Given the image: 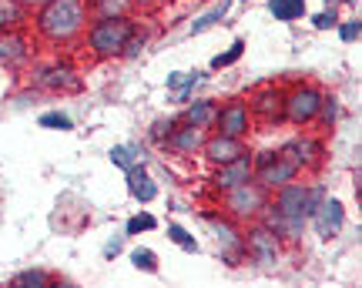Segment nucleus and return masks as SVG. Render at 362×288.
I'll return each mask as SVG.
<instances>
[{
    "label": "nucleus",
    "mask_w": 362,
    "mask_h": 288,
    "mask_svg": "<svg viewBox=\"0 0 362 288\" xmlns=\"http://www.w3.org/2000/svg\"><path fill=\"white\" fill-rule=\"evenodd\" d=\"M205 224L215 245H218V258L228 268H238L245 262V224L228 218L225 211H205Z\"/></svg>",
    "instance_id": "nucleus-3"
},
{
    "label": "nucleus",
    "mask_w": 362,
    "mask_h": 288,
    "mask_svg": "<svg viewBox=\"0 0 362 288\" xmlns=\"http://www.w3.org/2000/svg\"><path fill=\"white\" fill-rule=\"evenodd\" d=\"M252 128H255V118H252V111H248V101L235 97V101H225V104H218V114H215V128H211V131L248 141Z\"/></svg>",
    "instance_id": "nucleus-9"
},
{
    "label": "nucleus",
    "mask_w": 362,
    "mask_h": 288,
    "mask_svg": "<svg viewBox=\"0 0 362 288\" xmlns=\"http://www.w3.org/2000/svg\"><path fill=\"white\" fill-rule=\"evenodd\" d=\"M134 7H155V4H161V0H131Z\"/></svg>",
    "instance_id": "nucleus-37"
},
{
    "label": "nucleus",
    "mask_w": 362,
    "mask_h": 288,
    "mask_svg": "<svg viewBox=\"0 0 362 288\" xmlns=\"http://www.w3.org/2000/svg\"><path fill=\"white\" fill-rule=\"evenodd\" d=\"M215 114H218V101L194 97V101H185V104H181L178 121L181 124H192V128H202V131H211V128H215Z\"/></svg>",
    "instance_id": "nucleus-17"
},
{
    "label": "nucleus",
    "mask_w": 362,
    "mask_h": 288,
    "mask_svg": "<svg viewBox=\"0 0 362 288\" xmlns=\"http://www.w3.org/2000/svg\"><path fill=\"white\" fill-rule=\"evenodd\" d=\"M30 84H34L37 91L71 94V91H81V74H78V67L71 64V61H51V64L34 67Z\"/></svg>",
    "instance_id": "nucleus-7"
},
{
    "label": "nucleus",
    "mask_w": 362,
    "mask_h": 288,
    "mask_svg": "<svg viewBox=\"0 0 362 288\" xmlns=\"http://www.w3.org/2000/svg\"><path fill=\"white\" fill-rule=\"evenodd\" d=\"M37 128H44V131H74V118L67 114V111H44L37 118Z\"/></svg>",
    "instance_id": "nucleus-27"
},
{
    "label": "nucleus",
    "mask_w": 362,
    "mask_h": 288,
    "mask_svg": "<svg viewBox=\"0 0 362 288\" xmlns=\"http://www.w3.org/2000/svg\"><path fill=\"white\" fill-rule=\"evenodd\" d=\"M208 74L205 71H171L168 74V94L175 104H185V101H192L194 88L205 80Z\"/></svg>",
    "instance_id": "nucleus-19"
},
{
    "label": "nucleus",
    "mask_w": 362,
    "mask_h": 288,
    "mask_svg": "<svg viewBox=\"0 0 362 288\" xmlns=\"http://www.w3.org/2000/svg\"><path fill=\"white\" fill-rule=\"evenodd\" d=\"M292 164L298 168V174H309V171H319L325 161V144L322 138H315V134H296V138H288V141L279 148Z\"/></svg>",
    "instance_id": "nucleus-8"
},
{
    "label": "nucleus",
    "mask_w": 362,
    "mask_h": 288,
    "mask_svg": "<svg viewBox=\"0 0 362 288\" xmlns=\"http://www.w3.org/2000/svg\"><path fill=\"white\" fill-rule=\"evenodd\" d=\"M265 7H269V13L279 20V24H296V20H302L305 17V0H265Z\"/></svg>",
    "instance_id": "nucleus-20"
},
{
    "label": "nucleus",
    "mask_w": 362,
    "mask_h": 288,
    "mask_svg": "<svg viewBox=\"0 0 362 288\" xmlns=\"http://www.w3.org/2000/svg\"><path fill=\"white\" fill-rule=\"evenodd\" d=\"M282 101H285L282 84H262V88H255L252 97H248V111H252L255 121L279 124V121H282Z\"/></svg>",
    "instance_id": "nucleus-12"
},
{
    "label": "nucleus",
    "mask_w": 362,
    "mask_h": 288,
    "mask_svg": "<svg viewBox=\"0 0 362 288\" xmlns=\"http://www.w3.org/2000/svg\"><path fill=\"white\" fill-rule=\"evenodd\" d=\"M134 30H138V20H131V13H124V17H90L81 40H84L90 57L115 61V57L124 54Z\"/></svg>",
    "instance_id": "nucleus-2"
},
{
    "label": "nucleus",
    "mask_w": 362,
    "mask_h": 288,
    "mask_svg": "<svg viewBox=\"0 0 362 288\" xmlns=\"http://www.w3.org/2000/svg\"><path fill=\"white\" fill-rule=\"evenodd\" d=\"M339 97L336 94H322V104H319V118H315V124H322V128H336L339 121Z\"/></svg>",
    "instance_id": "nucleus-32"
},
{
    "label": "nucleus",
    "mask_w": 362,
    "mask_h": 288,
    "mask_svg": "<svg viewBox=\"0 0 362 288\" xmlns=\"http://www.w3.org/2000/svg\"><path fill=\"white\" fill-rule=\"evenodd\" d=\"M309 228L315 232V235L322 238V241H332V238H339V232L346 228V205L339 201V198L325 195L315 208H312L309 215Z\"/></svg>",
    "instance_id": "nucleus-10"
},
{
    "label": "nucleus",
    "mask_w": 362,
    "mask_h": 288,
    "mask_svg": "<svg viewBox=\"0 0 362 288\" xmlns=\"http://www.w3.org/2000/svg\"><path fill=\"white\" fill-rule=\"evenodd\" d=\"M245 151H248V144L242 138H228V134H218V131H208L205 144H202V157H205L211 168L225 164V161H232L238 155H245Z\"/></svg>",
    "instance_id": "nucleus-13"
},
{
    "label": "nucleus",
    "mask_w": 362,
    "mask_h": 288,
    "mask_svg": "<svg viewBox=\"0 0 362 288\" xmlns=\"http://www.w3.org/2000/svg\"><path fill=\"white\" fill-rule=\"evenodd\" d=\"M30 24V11L21 0H0V30H17Z\"/></svg>",
    "instance_id": "nucleus-21"
},
{
    "label": "nucleus",
    "mask_w": 362,
    "mask_h": 288,
    "mask_svg": "<svg viewBox=\"0 0 362 288\" xmlns=\"http://www.w3.org/2000/svg\"><path fill=\"white\" fill-rule=\"evenodd\" d=\"M245 47H248L245 40H242V37H235L228 51H221V54H215V57H211V71H221V67L238 64V61H242V54H245Z\"/></svg>",
    "instance_id": "nucleus-30"
},
{
    "label": "nucleus",
    "mask_w": 362,
    "mask_h": 288,
    "mask_svg": "<svg viewBox=\"0 0 362 288\" xmlns=\"http://www.w3.org/2000/svg\"><path fill=\"white\" fill-rule=\"evenodd\" d=\"M248 178H252V151L232 157V161H225V164H215L211 174H208V191L218 198V195H225V191H232L235 184L248 181Z\"/></svg>",
    "instance_id": "nucleus-11"
},
{
    "label": "nucleus",
    "mask_w": 362,
    "mask_h": 288,
    "mask_svg": "<svg viewBox=\"0 0 362 288\" xmlns=\"http://www.w3.org/2000/svg\"><path fill=\"white\" fill-rule=\"evenodd\" d=\"M168 241H175L181 251H188V255H198L202 251V245H198V238L185 228V224H178V222H168Z\"/></svg>",
    "instance_id": "nucleus-26"
},
{
    "label": "nucleus",
    "mask_w": 362,
    "mask_h": 288,
    "mask_svg": "<svg viewBox=\"0 0 362 288\" xmlns=\"http://www.w3.org/2000/svg\"><path fill=\"white\" fill-rule=\"evenodd\" d=\"M90 20L88 0H44L30 11V24L40 40L54 47H71L84 37V27Z\"/></svg>",
    "instance_id": "nucleus-1"
},
{
    "label": "nucleus",
    "mask_w": 362,
    "mask_h": 288,
    "mask_svg": "<svg viewBox=\"0 0 362 288\" xmlns=\"http://www.w3.org/2000/svg\"><path fill=\"white\" fill-rule=\"evenodd\" d=\"M336 30H339V37L346 40V44H359V37H362V20H359V17H352V20H339Z\"/></svg>",
    "instance_id": "nucleus-33"
},
{
    "label": "nucleus",
    "mask_w": 362,
    "mask_h": 288,
    "mask_svg": "<svg viewBox=\"0 0 362 288\" xmlns=\"http://www.w3.org/2000/svg\"><path fill=\"white\" fill-rule=\"evenodd\" d=\"M346 0H325V7H342Z\"/></svg>",
    "instance_id": "nucleus-39"
},
{
    "label": "nucleus",
    "mask_w": 362,
    "mask_h": 288,
    "mask_svg": "<svg viewBox=\"0 0 362 288\" xmlns=\"http://www.w3.org/2000/svg\"><path fill=\"white\" fill-rule=\"evenodd\" d=\"M51 282H54V275L47 268H24V272H17L11 278L13 288H47Z\"/></svg>",
    "instance_id": "nucleus-25"
},
{
    "label": "nucleus",
    "mask_w": 362,
    "mask_h": 288,
    "mask_svg": "<svg viewBox=\"0 0 362 288\" xmlns=\"http://www.w3.org/2000/svg\"><path fill=\"white\" fill-rule=\"evenodd\" d=\"M128 258H131V265L138 268V272H144V275H158V255L151 248H144V245H138V248H131L128 251Z\"/></svg>",
    "instance_id": "nucleus-29"
},
{
    "label": "nucleus",
    "mask_w": 362,
    "mask_h": 288,
    "mask_svg": "<svg viewBox=\"0 0 362 288\" xmlns=\"http://www.w3.org/2000/svg\"><path fill=\"white\" fill-rule=\"evenodd\" d=\"M158 228V218L151 211H138V215H131L128 222H124V238L131 235H141V232H155Z\"/></svg>",
    "instance_id": "nucleus-31"
},
{
    "label": "nucleus",
    "mask_w": 362,
    "mask_h": 288,
    "mask_svg": "<svg viewBox=\"0 0 362 288\" xmlns=\"http://www.w3.org/2000/svg\"><path fill=\"white\" fill-rule=\"evenodd\" d=\"M285 258V241L269 224L248 222L245 224V262L259 265V268H279Z\"/></svg>",
    "instance_id": "nucleus-6"
},
{
    "label": "nucleus",
    "mask_w": 362,
    "mask_h": 288,
    "mask_svg": "<svg viewBox=\"0 0 362 288\" xmlns=\"http://www.w3.org/2000/svg\"><path fill=\"white\" fill-rule=\"evenodd\" d=\"M30 61V40H27L24 27L17 30H0V67H24Z\"/></svg>",
    "instance_id": "nucleus-14"
},
{
    "label": "nucleus",
    "mask_w": 362,
    "mask_h": 288,
    "mask_svg": "<svg viewBox=\"0 0 362 288\" xmlns=\"http://www.w3.org/2000/svg\"><path fill=\"white\" fill-rule=\"evenodd\" d=\"M124 251V235H111L107 241H104V248H101V255H104V262H115L117 255Z\"/></svg>",
    "instance_id": "nucleus-36"
},
{
    "label": "nucleus",
    "mask_w": 362,
    "mask_h": 288,
    "mask_svg": "<svg viewBox=\"0 0 362 288\" xmlns=\"http://www.w3.org/2000/svg\"><path fill=\"white\" fill-rule=\"evenodd\" d=\"M21 4H24L27 11H34V7H40V4H44V0H21Z\"/></svg>",
    "instance_id": "nucleus-38"
},
{
    "label": "nucleus",
    "mask_w": 362,
    "mask_h": 288,
    "mask_svg": "<svg viewBox=\"0 0 362 288\" xmlns=\"http://www.w3.org/2000/svg\"><path fill=\"white\" fill-rule=\"evenodd\" d=\"M205 134L202 128H192V124H178L175 134L168 138L165 151H171L175 157H198L202 155V144H205Z\"/></svg>",
    "instance_id": "nucleus-16"
},
{
    "label": "nucleus",
    "mask_w": 362,
    "mask_h": 288,
    "mask_svg": "<svg viewBox=\"0 0 362 288\" xmlns=\"http://www.w3.org/2000/svg\"><path fill=\"white\" fill-rule=\"evenodd\" d=\"M124 181H128V195L138 201V205H151L158 198V181L148 174V164L138 161V164H131L124 171Z\"/></svg>",
    "instance_id": "nucleus-18"
},
{
    "label": "nucleus",
    "mask_w": 362,
    "mask_h": 288,
    "mask_svg": "<svg viewBox=\"0 0 362 288\" xmlns=\"http://www.w3.org/2000/svg\"><path fill=\"white\" fill-rule=\"evenodd\" d=\"M90 17H124L134 11L131 0H88Z\"/></svg>",
    "instance_id": "nucleus-24"
},
{
    "label": "nucleus",
    "mask_w": 362,
    "mask_h": 288,
    "mask_svg": "<svg viewBox=\"0 0 362 288\" xmlns=\"http://www.w3.org/2000/svg\"><path fill=\"white\" fill-rule=\"evenodd\" d=\"M269 205V188H262L255 178H248V181L235 184L232 191H225V195H218V211H225L228 218H235V222H259L262 208Z\"/></svg>",
    "instance_id": "nucleus-4"
},
{
    "label": "nucleus",
    "mask_w": 362,
    "mask_h": 288,
    "mask_svg": "<svg viewBox=\"0 0 362 288\" xmlns=\"http://www.w3.org/2000/svg\"><path fill=\"white\" fill-rule=\"evenodd\" d=\"M228 11H232V0H218L211 11H205L202 17H194L192 27H188V34L192 37H198V34H205V30H211V27H218L225 17H228Z\"/></svg>",
    "instance_id": "nucleus-22"
},
{
    "label": "nucleus",
    "mask_w": 362,
    "mask_h": 288,
    "mask_svg": "<svg viewBox=\"0 0 362 288\" xmlns=\"http://www.w3.org/2000/svg\"><path fill=\"white\" fill-rule=\"evenodd\" d=\"M144 44H148V34H144L141 27H138V30H134V34H131L128 47H124V54H121V57H128V61H134V57H138V54L144 51Z\"/></svg>",
    "instance_id": "nucleus-35"
},
{
    "label": "nucleus",
    "mask_w": 362,
    "mask_h": 288,
    "mask_svg": "<svg viewBox=\"0 0 362 288\" xmlns=\"http://www.w3.org/2000/svg\"><path fill=\"white\" fill-rule=\"evenodd\" d=\"M322 88L312 84V80H296L285 88V101H282V121L292 128H309L319 118V104H322Z\"/></svg>",
    "instance_id": "nucleus-5"
},
{
    "label": "nucleus",
    "mask_w": 362,
    "mask_h": 288,
    "mask_svg": "<svg viewBox=\"0 0 362 288\" xmlns=\"http://www.w3.org/2000/svg\"><path fill=\"white\" fill-rule=\"evenodd\" d=\"M336 24H339V7H325V11H319L312 17V27H315V30H332Z\"/></svg>",
    "instance_id": "nucleus-34"
},
{
    "label": "nucleus",
    "mask_w": 362,
    "mask_h": 288,
    "mask_svg": "<svg viewBox=\"0 0 362 288\" xmlns=\"http://www.w3.org/2000/svg\"><path fill=\"white\" fill-rule=\"evenodd\" d=\"M178 124H181L178 118H155V121H151V128H148V141L158 144V148H165Z\"/></svg>",
    "instance_id": "nucleus-28"
},
{
    "label": "nucleus",
    "mask_w": 362,
    "mask_h": 288,
    "mask_svg": "<svg viewBox=\"0 0 362 288\" xmlns=\"http://www.w3.org/2000/svg\"><path fill=\"white\" fill-rule=\"evenodd\" d=\"M255 181L262 184V188H269V191H275V188H282V184L296 181L298 178V168L288 161V157L275 148V157H272L269 164H262V168H255V174H252Z\"/></svg>",
    "instance_id": "nucleus-15"
},
{
    "label": "nucleus",
    "mask_w": 362,
    "mask_h": 288,
    "mask_svg": "<svg viewBox=\"0 0 362 288\" xmlns=\"http://www.w3.org/2000/svg\"><path fill=\"white\" fill-rule=\"evenodd\" d=\"M107 157H111V164H115V168L128 171L131 164L144 161V148L141 144H115V148L107 151Z\"/></svg>",
    "instance_id": "nucleus-23"
}]
</instances>
